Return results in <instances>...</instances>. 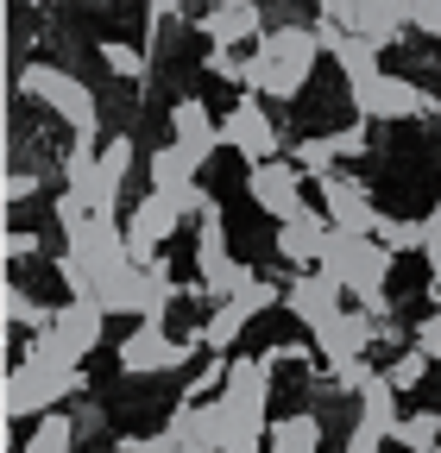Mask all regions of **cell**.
Segmentation results:
<instances>
[{
	"instance_id": "6da1fadb",
	"label": "cell",
	"mask_w": 441,
	"mask_h": 453,
	"mask_svg": "<svg viewBox=\"0 0 441 453\" xmlns=\"http://www.w3.org/2000/svg\"><path fill=\"white\" fill-rule=\"evenodd\" d=\"M315 57H321V38L315 26H271L252 57H246V95H271V101H297L309 70H315Z\"/></svg>"
},
{
	"instance_id": "7a4b0ae2",
	"label": "cell",
	"mask_w": 441,
	"mask_h": 453,
	"mask_svg": "<svg viewBox=\"0 0 441 453\" xmlns=\"http://www.w3.org/2000/svg\"><path fill=\"white\" fill-rule=\"evenodd\" d=\"M321 271L341 283V290H353V303L372 315V321H384L391 315V303H384V277H391V252H384L372 234H341L335 226V240H328V258H321Z\"/></svg>"
},
{
	"instance_id": "3957f363",
	"label": "cell",
	"mask_w": 441,
	"mask_h": 453,
	"mask_svg": "<svg viewBox=\"0 0 441 453\" xmlns=\"http://www.w3.org/2000/svg\"><path fill=\"white\" fill-rule=\"evenodd\" d=\"M13 95H19V101L50 107L70 133H101L89 82H82V76H70V70H58V64H19V70H13Z\"/></svg>"
},
{
	"instance_id": "277c9868",
	"label": "cell",
	"mask_w": 441,
	"mask_h": 453,
	"mask_svg": "<svg viewBox=\"0 0 441 453\" xmlns=\"http://www.w3.org/2000/svg\"><path fill=\"white\" fill-rule=\"evenodd\" d=\"M101 327H107V309L95 296H70L58 315H50L44 334H32V347L19 359H50V365H82L95 347H101Z\"/></svg>"
},
{
	"instance_id": "5b68a950",
	"label": "cell",
	"mask_w": 441,
	"mask_h": 453,
	"mask_svg": "<svg viewBox=\"0 0 441 453\" xmlns=\"http://www.w3.org/2000/svg\"><path fill=\"white\" fill-rule=\"evenodd\" d=\"M82 396V365H50V359H13V378H7V416H50L58 403Z\"/></svg>"
},
{
	"instance_id": "8992f818",
	"label": "cell",
	"mask_w": 441,
	"mask_h": 453,
	"mask_svg": "<svg viewBox=\"0 0 441 453\" xmlns=\"http://www.w3.org/2000/svg\"><path fill=\"white\" fill-rule=\"evenodd\" d=\"M240 258L228 252V226H220V214L214 220H202V234H196V283H190V296H214V303H234V290H240Z\"/></svg>"
},
{
	"instance_id": "52a82bcc",
	"label": "cell",
	"mask_w": 441,
	"mask_h": 453,
	"mask_svg": "<svg viewBox=\"0 0 441 453\" xmlns=\"http://www.w3.org/2000/svg\"><path fill=\"white\" fill-rule=\"evenodd\" d=\"M246 196H252L259 214H271L278 226L309 214V208H303V170H297L290 157H265V164H252V170H246Z\"/></svg>"
},
{
	"instance_id": "ba28073f",
	"label": "cell",
	"mask_w": 441,
	"mask_h": 453,
	"mask_svg": "<svg viewBox=\"0 0 441 453\" xmlns=\"http://www.w3.org/2000/svg\"><path fill=\"white\" fill-rule=\"evenodd\" d=\"M190 365V340H171L164 321H139L127 340H120V372L127 378H171Z\"/></svg>"
},
{
	"instance_id": "9c48e42d",
	"label": "cell",
	"mask_w": 441,
	"mask_h": 453,
	"mask_svg": "<svg viewBox=\"0 0 441 453\" xmlns=\"http://www.w3.org/2000/svg\"><path fill=\"white\" fill-rule=\"evenodd\" d=\"M328 19H335L341 32H353V38H366L372 50H384L410 19H404V0H328L321 7Z\"/></svg>"
},
{
	"instance_id": "30bf717a",
	"label": "cell",
	"mask_w": 441,
	"mask_h": 453,
	"mask_svg": "<svg viewBox=\"0 0 441 453\" xmlns=\"http://www.w3.org/2000/svg\"><path fill=\"white\" fill-rule=\"evenodd\" d=\"M353 107H360V120H410V113L435 107V95L404 76H372V82H353Z\"/></svg>"
},
{
	"instance_id": "8fae6325",
	"label": "cell",
	"mask_w": 441,
	"mask_h": 453,
	"mask_svg": "<svg viewBox=\"0 0 441 453\" xmlns=\"http://www.w3.org/2000/svg\"><path fill=\"white\" fill-rule=\"evenodd\" d=\"M64 252H70L89 277H107V271L133 265V252H127V226H120V220H107V214H95L89 226H76Z\"/></svg>"
},
{
	"instance_id": "7c38bea8",
	"label": "cell",
	"mask_w": 441,
	"mask_h": 453,
	"mask_svg": "<svg viewBox=\"0 0 441 453\" xmlns=\"http://www.w3.org/2000/svg\"><path fill=\"white\" fill-rule=\"evenodd\" d=\"M220 145H234L252 164L278 157V127H271V113L259 107V95H246V101H234L228 113H220Z\"/></svg>"
},
{
	"instance_id": "4fadbf2b",
	"label": "cell",
	"mask_w": 441,
	"mask_h": 453,
	"mask_svg": "<svg viewBox=\"0 0 441 453\" xmlns=\"http://www.w3.org/2000/svg\"><path fill=\"white\" fill-rule=\"evenodd\" d=\"M341 296H347V290H341V283L328 277V271H297V283L284 290V309H290L309 334H321L335 315H347V309H341Z\"/></svg>"
},
{
	"instance_id": "5bb4252c",
	"label": "cell",
	"mask_w": 441,
	"mask_h": 453,
	"mask_svg": "<svg viewBox=\"0 0 441 453\" xmlns=\"http://www.w3.org/2000/svg\"><path fill=\"white\" fill-rule=\"evenodd\" d=\"M378 327H384V321H372L366 309H347V315H335V321L315 334V353H321L328 365H353V359H366V353H372Z\"/></svg>"
},
{
	"instance_id": "9a60e30c",
	"label": "cell",
	"mask_w": 441,
	"mask_h": 453,
	"mask_svg": "<svg viewBox=\"0 0 441 453\" xmlns=\"http://www.w3.org/2000/svg\"><path fill=\"white\" fill-rule=\"evenodd\" d=\"M321 208H328V226H341V234H372L378 226L372 189L360 177H328L321 183Z\"/></svg>"
},
{
	"instance_id": "2e32d148",
	"label": "cell",
	"mask_w": 441,
	"mask_h": 453,
	"mask_svg": "<svg viewBox=\"0 0 441 453\" xmlns=\"http://www.w3.org/2000/svg\"><path fill=\"white\" fill-rule=\"evenodd\" d=\"M164 434H177L183 453H202V447L220 453V441H228V410H220V396H202V403H177V410H171V428H164Z\"/></svg>"
},
{
	"instance_id": "e0dca14e",
	"label": "cell",
	"mask_w": 441,
	"mask_h": 453,
	"mask_svg": "<svg viewBox=\"0 0 441 453\" xmlns=\"http://www.w3.org/2000/svg\"><path fill=\"white\" fill-rule=\"evenodd\" d=\"M328 240H335V226H328V220H315V214L284 220V226H278V258H284L290 271H321Z\"/></svg>"
},
{
	"instance_id": "ac0fdd59",
	"label": "cell",
	"mask_w": 441,
	"mask_h": 453,
	"mask_svg": "<svg viewBox=\"0 0 441 453\" xmlns=\"http://www.w3.org/2000/svg\"><path fill=\"white\" fill-rule=\"evenodd\" d=\"M171 145H183L196 164H208L214 157V145H220V120L196 101V95H183L177 107H171Z\"/></svg>"
},
{
	"instance_id": "d6986e66",
	"label": "cell",
	"mask_w": 441,
	"mask_h": 453,
	"mask_svg": "<svg viewBox=\"0 0 441 453\" xmlns=\"http://www.w3.org/2000/svg\"><path fill=\"white\" fill-rule=\"evenodd\" d=\"M196 32L214 50H234V44H259L265 38V19H259V7H202Z\"/></svg>"
},
{
	"instance_id": "ffe728a7",
	"label": "cell",
	"mask_w": 441,
	"mask_h": 453,
	"mask_svg": "<svg viewBox=\"0 0 441 453\" xmlns=\"http://www.w3.org/2000/svg\"><path fill=\"white\" fill-rule=\"evenodd\" d=\"M265 447H271V453H321V416H315V410L278 416V422H271V434H265Z\"/></svg>"
},
{
	"instance_id": "44dd1931",
	"label": "cell",
	"mask_w": 441,
	"mask_h": 453,
	"mask_svg": "<svg viewBox=\"0 0 441 453\" xmlns=\"http://www.w3.org/2000/svg\"><path fill=\"white\" fill-rule=\"evenodd\" d=\"M196 157L183 151V145H158L151 151V189L158 196H183V189H196Z\"/></svg>"
},
{
	"instance_id": "7402d4cb",
	"label": "cell",
	"mask_w": 441,
	"mask_h": 453,
	"mask_svg": "<svg viewBox=\"0 0 441 453\" xmlns=\"http://www.w3.org/2000/svg\"><path fill=\"white\" fill-rule=\"evenodd\" d=\"M353 422L378 428L384 441H391V428L404 422V416H398V390H391V378H384V372H378V378H372V384L360 390V416H353Z\"/></svg>"
},
{
	"instance_id": "603a6c76",
	"label": "cell",
	"mask_w": 441,
	"mask_h": 453,
	"mask_svg": "<svg viewBox=\"0 0 441 453\" xmlns=\"http://www.w3.org/2000/svg\"><path fill=\"white\" fill-rule=\"evenodd\" d=\"M76 416H64V410H50V416H38V428L26 434V453H76Z\"/></svg>"
},
{
	"instance_id": "cb8c5ba5",
	"label": "cell",
	"mask_w": 441,
	"mask_h": 453,
	"mask_svg": "<svg viewBox=\"0 0 441 453\" xmlns=\"http://www.w3.org/2000/svg\"><path fill=\"white\" fill-rule=\"evenodd\" d=\"M391 441H398L404 453H435V447H441V410H416V416H404V422L391 428Z\"/></svg>"
},
{
	"instance_id": "d4e9b609",
	"label": "cell",
	"mask_w": 441,
	"mask_h": 453,
	"mask_svg": "<svg viewBox=\"0 0 441 453\" xmlns=\"http://www.w3.org/2000/svg\"><path fill=\"white\" fill-rule=\"evenodd\" d=\"M335 157H341V145H335V133H315V139H297V151H290V164L303 170V177H335Z\"/></svg>"
},
{
	"instance_id": "484cf974",
	"label": "cell",
	"mask_w": 441,
	"mask_h": 453,
	"mask_svg": "<svg viewBox=\"0 0 441 453\" xmlns=\"http://www.w3.org/2000/svg\"><path fill=\"white\" fill-rule=\"evenodd\" d=\"M127 170H133V139L114 133L101 145V183H107V202H114V208H120V189H127Z\"/></svg>"
},
{
	"instance_id": "4316f807",
	"label": "cell",
	"mask_w": 441,
	"mask_h": 453,
	"mask_svg": "<svg viewBox=\"0 0 441 453\" xmlns=\"http://www.w3.org/2000/svg\"><path fill=\"white\" fill-rule=\"evenodd\" d=\"M422 234H429V226L422 220H398V214H378V226H372V240L384 246V252H422Z\"/></svg>"
},
{
	"instance_id": "83f0119b",
	"label": "cell",
	"mask_w": 441,
	"mask_h": 453,
	"mask_svg": "<svg viewBox=\"0 0 441 453\" xmlns=\"http://www.w3.org/2000/svg\"><path fill=\"white\" fill-rule=\"evenodd\" d=\"M240 327H246V315H240L234 303H220V309H214V315L202 321V334H196V340H202L208 353H228L234 340H240Z\"/></svg>"
},
{
	"instance_id": "f1b7e54d",
	"label": "cell",
	"mask_w": 441,
	"mask_h": 453,
	"mask_svg": "<svg viewBox=\"0 0 441 453\" xmlns=\"http://www.w3.org/2000/svg\"><path fill=\"white\" fill-rule=\"evenodd\" d=\"M271 303H284V290L278 283H265V277H252V271H240V290H234V309L252 321V315H265Z\"/></svg>"
},
{
	"instance_id": "f546056e",
	"label": "cell",
	"mask_w": 441,
	"mask_h": 453,
	"mask_svg": "<svg viewBox=\"0 0 441 453\" xmlns=\"http://www.w3.org/2000/svg\"><path fill=\"white\" fill-rule=\"evenodd\" d=\"M50 315H58V309H38L26 283H7V321H13V327H32V334H44V327H50Z\"/></svg>"
},
{
	"instance_id": "4dcf8cb0",
	"label": "cell",
	"mask_w": 441,
	"mask_h": 453,
	"mask_svg": "<svg viewBox=\"0 0 441 453\" xmlns=\"http://www.w3.org/2000/svg\"><path fill=\"white\" fill-rule=\"evenodd\" d=\"M429 359H435V353H422V347L398 353V359H391V372H384V378H391V390H416V384L429 378Z\"/></svg>"
},
{
	"instance_id": "1f68e13d",
	"label": "cell",
	"mask_w": 441,
	"mask_h": 453,
	"mask_svg": "<svg viewBox=\"0 0 441 453\" xmlns=\"http://www.w3.org/2000/svg\"><path fill=\"white\" fill-rule=\"evenodd\" d=\"M101 64L114 70L120 82H139V76H145V57H139L133 44H120V38H107V44H101Z\"/></svg>"
},
{
	"instance_id": "d6a6232c",
	"label": "cell",
	"mask_w": 441,
	"mask_h": 453,
	"mask_svg": "<svg viewBox=\"0 0 441 453\" xmlns=\"http://www.w3.org/2000/svg\"><path fill=\"white\" fill-rule=\"evenodd\" d=\"M404 19L429 38H441V0H404Z\"/></svg>"
},
{
	"instance_id": "836d02e7",
	"label": "cell",
	"mask_w": 441,
	"mask_h": 453,
	"mask_svg": "<svg viewBox=\"0 0 441 453\" xmlns=\"http://www.w3.org/2000/svg\"><path fill=\"white\" fill-rule=\"evenodd\" d=\"M422 226H429V234H422V258H429V277L441 283V208H429Z\"/></svg>"
},
{
	"instance_id": "e575fe53",
	"label": "cell",
	"mask_w": 441,
	"mask_h": 453,
	"mask_svg": "<svg viewBox=\"0 0 441 453\" xmlns=\"http://www.w3.org/2000/svg\"><path fill=\"white\" fill-rule=\"evenodd\" d=\"M202 64H208V76H220V82H246V57H234V50H208Z\"/></svg>"
},
{
	"instance_id": "d590c367",
	"label": "cell",
	"mask_w": 441,
	"mask_h": 453,
	"mask_svg": "<svg viewBox=\"0 0 441 453\" xmlns=\"http://www.w3.org/2000/svg\"><path fill=\"white\" fill-rule=\"evenodd\" d=\"M372 378H378V372H372L366 359H353V365H335V384H341V390H366Z\"/></svg>"
},
{
	"instance_id": "8d00e7d4",
	"label": "cell",
	"mask_w": 441,
	"mask_h": 453,
	"mask_svg": "<svg viewBox=\"0 0 441 453\" xmlns=\"http://www.w3.org/2000/svg\"><path fill=\"white\" fill-rule=\"evenodd\" d=\"M127 453H183V441L177 434H145V441H120Z\"/></svg>"
},
{
	"instance_id": "74e56055",
	"label": "cell",
	"mask_w": 441,
	"mask_h": 453,
	"mask_svg": "<svg viewBox=\"0 0 441 453\" xmlns=\"http://www.w3.org/2000/svg\"><path fill=\"white\" fill-rule=\"evenodd\" d=\"M335 145H341V157H360V151H366V120L341 127V133H335Z\"/></svg>"
},
{
	"instance_id": "f35d334b",
	"label": "cell",
	"mask_w": 441,
	"mask_h": 453,
	"mask_svg": "<svg viewBox=\"0 0 441 453\" xmlns=\"http://www.w3.org/2000/svg\"><path fill=\"white\" fill-rule=\"evenodd\" d=\"M416 347H422V353H441V309H435V315L416 327Z\"/></svg>"
},
{
	"instance_id": "ab89813d",
	"label": "cell",
	"mask_w": 441,
	"mask_h": 453,
	"mask_svg": "<svg viewBox=\"0 0 441 453\" xmlns=\"http://www.w3.org/2000/svg\"><path fill=\"white\" fill-rule=\"evenodd\" d=\"M38 252V240L26 234V226H13V234H7V258H32Z\"/></svg>"
},
{
	"instance_id": "60d3db41",
	"label": "cell",
	"mask_w": 441,
	"mask_h": 453,
	"mask_svg": "<svg viewBox=\"0 0 441 453\" xmlns=\"http://www.w3.org/2000/svg\"><path fill=\"white\" fill-rule=\"evenodd\" d=\"M7 196H13V202H26V196H32V177H26V170H13V183H7Z\"/></svg>"
},
{
	"instance_id": "b9f144b4",
	"label": "cell",
	"mask_w": 441,
	"mask_h": 453,
	"mask_svg": "<svg viewBox=\"0 0 441 453\" xmlns=\"http://www.w3.org/2000/svg\"><path fill=\"white\" fill-rule=\"evenodd\" d=\"M151 13H158V19H177V13H183V0H151Z\"/></svg>"
},
{
	"instance_id": "7bdbcfd3",
	"label": "cell",
	"mask_w": 441,
	"mask_h": 453,
	"mask_svg": "<svg viewBox=\"0 0 441 453\" xmlns=\"http://www.w3.org/2000/svg\"><path fill=\"white\" fill-rule=\"evenodd\" d=\"M208 7H252V0H208Z\"/></svg>"
},
{
	"instance_id": "ee69618b",
	"label": "cell",
	"mask_w": 441,
	"mask_h": 453,
	"mask_svg": "<svg viewBox=\"0 0 441 453\" xmlns=\"http://www.w3.org/2000/svg\"><path fill=\"white\" fill-rule=\"evenodd\" d=\"M38 7H50V0H38Z\"/></svg>"
},
{
	"instance_id": "f6af8a7d",
	"label": "cell",
	"mask_w": 441,
	"mask_h": 453,
	"mask_svg": "<svg viewBox=\"0 0 441 453\" xmlns=\"http://www.w3.org/2000/svg\"><path fill=\"white\" fill-rule=\"evenodd\" d=\"M315 7H328V0H315Z\"/></svg>"
},
{
	"instance_id": "bcb514c9",
	"label": "cell",
	"mask_w": 441,
	"mask_h": 453,
	"mask_svg": "<svg viewBox=\"0 0 441 453\" xmlns=\"http://www.w3.org/2000/svg\"><path fill=\"white\" fill-rule=\"evenodd\" d=\"M435 107H441V95H435Z\"/></svg>"
},
{
	"instance_id": "7dc6e473",
	"label": "cell",
	"mask_w": 441,
	"mask_h": 453,
	"mask_svg": "<svg viewBox=\"0 0 441 453\" xmlns=\"http://www.w3.org/2000/svg\"><path fill=\"white\" fill-rule=\"evenodd\" d=\"M202 453H214V447H202Z\"/></svg>"
},
{
	"instance_id": "c3c4849f",
	"label": "cell",
	"mask_w": 441,
	"mask_h": 453,
	"mask_svg": "<svg viewBox=\"0 0 441 453\" xmlns=\"http://www.w3.org/2000/svg\"><path fill=\"white\" fill-rule=\"evenodd\" d=\"M435 453H441V447H435Z\"/></svg>"
}]
</instances>
